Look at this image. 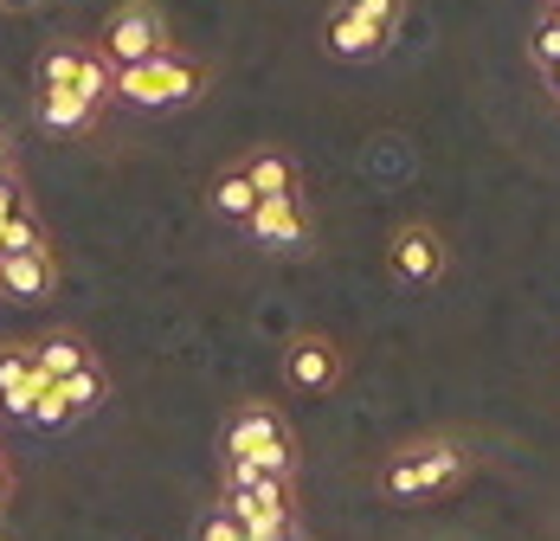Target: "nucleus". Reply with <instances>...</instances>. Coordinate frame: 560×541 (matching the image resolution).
<instances>
[{
  "instance_id": "nucleus-26",
  "label": "nucleus",
  "mask_w": 560,
  "mask_h": 541,
  "mask_svg": "<svg viewBox=\"0 0 560 541\" xmlns=\"http://www.w3.org/2000/svg\"><path fill=\"white\" fill-rule=\"evenodd\" d=\"M283 541H296V536H283Z\"/></svg>"
},
{
  "instance_id": "nucleus-18",
  "label": "nucleus",
  "mask_w": 560,
  "mask_h": 541,
  "mask_svg": "<svg viewBox=\"0 0 560 541\" xmlns=\"http://www.w3.org/2000/svg\"><path fill=\"white\" fill-rule=\"evenodd\" d=\"M71 419H78V413L58 400V387H46V393L33 400V413H26V426H39V433H58V426H71Z\"/></svg>"
},
{
  "instance_id": "nucleus-12",
  "label": "nucleus",
  "mask_w": 560,
  "mask_h": 541,
  "mask_svg": "<svg viewBox=\"0 0 560 541\" xmlns=\"http://www.w3.org/2000/svg\"><path fill=\"white\" fill-rule=\"evenodd\" d=\"M33 116L52 136H91L104 110L91 104V97H78V91H33Z\"/></svg>"
},
{
  "instance_id": "nucleus-24",
  "label": "nucleus",
  "mask_w": 560,
  "mask_h": 541,
  "mask_svg": "<svg viewBox=\"0 0 560 541\" xmlns=\"http://www.w3.org/2000/svg\"><path fill=\"white\" fill-rule=\"evenodd\" d=\"M0 7H7V13H33L39 0H0Z\"/></svg>"
},
{
  "instance_id": "nucleus-3",
  "label": "nucleus",
  "mask_w": 560,
  "mask_h": 541,
  "mask_svg": "<svg viewBox=\"0 0 560 541\" xmlns=\"http://www.w3.org/2000/svg\"><path fill=\"white\" fill-rule=\"evenodd\" d=\"M110 71H129V65H142V58L168 53V13L155 7V0H116L110 13H104V26H97V39H91Z\"/></svg>"
},
{
  "instance_id": "nucleus-10",
  "label": "nucleus",
  "mask_w": 560,
  "mask_h": 541,
  "mask_svg": "<svg viewBox=\"0 0 560 541\" xmlns=\"http://www.w3.org/2000/svg\"><path fill=\"white\" fill-rule=\"evenodd\" d=\"M245 226H252V239H258L265 252H296V245L310 239V219H303V200H296V194H265Z\"/></svg>"
},
{
  "instance_id": "nucleus-15",
  "label": "nucleus",
  "mask_w": 560,
  "mask_h": 541,
  "mask_svg": "<svg viewBox=\"0 0 560 541\" xmlns=\"http://www.w3.org/2000/svg\"><path fill=\"white\" fill-rule=\"evenodd\" d=\"M52 387H58V400H65L78 419H84V413H97V406L110 400V375H104L97 361H91V368H78V375H65V380H52Z\"/></svg>"
},
{
  "instance_id": "nucleus-5",
  "label": "nucleus",
  "mask_w": 560,
  "mask_h": 541,
  "mask_svg": "<svg viewBox=\"0 0 560 541\" xmlns=\"http://www.w3.org/2000/svg\"><path fill=\"white\" fill-rule=\"evenodd\" d=\"M110 65L97 46H84V39H52L39 65H33V91H78V97H91V104L104 110L110 104Z\"/></svg>"
},
{
  "instance_id": "nucleus-22",
  "label": "nucleus",
  "mask_w": 560,
  "mask_h": 541,
  "mask_svg": "<svg viewBox=\"0 0 560 541\" xmlns=\"http://www.w3.org/2000/svg\"><path fill=\"white\" fill-rule=\"evenodd\" d=\"M0 181H20L13 174V136H7V123H0Z\"/></svg>"
},
{
  "instance_id": "nucleus-23",
  "label": "nucleus",
  "mask_w": 560,
  "mask_h": 541,
  "mask_svg": "<svg viewBox=\"0 0 560 541\" xmlns=\"http://www.w3.org/2000/svg\"><path fill=\"white\" fill-rule=\"evenodd\" d=\"M541 78H548V91H555V104H560V65H548Z\"/></svg>"
},
{
  "instance_id": "nucleus-4",
  "label": "nucleus",
  "mask_w": 560,
  "mask_h": 541,
  "mask_svg": "<svg viewBox=\"0 0 560 541\" xmlns=\"http://www.w3.org/2000/svg\"><path fill=\"white\" fill-rule=\"evenodd\" d=\"M457 477H464V451H457L451 438L412 445V451H399L387 471H381V484H387L393 503H425V496H445Z\"/></svg>"
},
{
  "instance_id": "nucleus-1",
  "label": "nucleus",
  "mask_w": 560,
  "mask_h": 541,
  "mask_svg": "<svg viewBox=\"0 0 560 541\" xmlns=\"http://www.w3.org/2000/svg\"><path fill=\"white\" fill-rule=\"evenodd\" d=\"M406 33V0H336L323 20V53L341 65H374Z\"/></svg>"
},
{
  "instance_id": "nucleus-19",
  "label": "nucleus",
  "mask_w": 560,
  "mask_h": 541,
  "mask_svg": "<svg viewBox=\"0 0 560 541\" xmlns=\"http://www.w3.org/2000/svg\"><path fill=\"white\" fill-rule=\"evenodd\" d=\"M528 53H535V65H541V71H548V65H560V26H555V20H541V13H535Z\"/></svg>"
},
{
  "instance_id": "nucleus-14",
  "label": "nucleus",
  "mask_w": 560,
  "mask_h": 541,
  "mask_svg": "<svg viewBox=\"0 0 560 541\" xmlns=\"http://www.w3.org/2000/svg\"><path fill=\"white\" fill-rule=\"evenodd\" d=\"M238 174L258 187V200H265V194H296V168H290V156H278V149L245 156V162H238Z\"/></svg>"
},
{
  "instance_id": "nucleus-8",
  "label": "nucleus",
  "mask_w": 560,
  "mask_h": 541,
  "mask_svg": "<svg viewBox=\"0 0 560 541\" xmlns=\"http://www.w3.org/2000/svg\"><path fill=\"white\" fill-rule=\"evenodd\" d=\"M283 375L296 393H329L341 380V348L329 335H296L290 348H283Z\"/></svg>"
},
{
  "instance_id": "nucleus-11",
  "label": "nucleus",
  "mask_w": 560,
  "mask_h": 541,
  "mask_svg": "<svg viewBox=\"0 0 560 541\" xmlns=\"http://www.w3.org/2000/svg\"><path fill=\"white\" fill-rule=\"evenodd\" d=\"M52 284H58L52 245H39V252H7V258H0V297H13V303H39V297H52Z\"/></svg>"
},
{
  "instance_id": "nucleus-9",
  "label": "nucleus",
  "mask_w": 560,
  "mask_h": 541,
  "mask_svg": "<svg viewBox=\"0 0 560 541\" xmlns=\"http://www.w3.org/2000/svg\"><path fill=\"white\" fill-rule=\"evenodd\" d=\"M46 387L52 380L33 368V342H0V413L7 419H26Z\"/></svg>"
},
{
  "instance_id": "nucleus-2",
  "label": "nucleus",
  "mask_w": 560,
  "mask_h": 541,
  "mask_svg": "<svg viewBox=\"0 0 560 541\" xmlns=\"http://www.w3.org/2000/svg\"><path fill=\"white\" fill-rule=\"evenodd\" d=\"M207 65L194 53H180V46H168V53L142 58V65H129V71H116L110 78V97L129 110H180L194 104L200 91H207Z\"/></svg>"
},
{
  "instance_id": "nucleus-13",
  "label": "nucleus",
  "mask_w": 560,
  "mask_h": 541,
  "mask_svg": "<svg viewBox=\"0 0 560 541\" xmlns=\"http://www.w3.org/2000/svg\"><path fill=\"white\" fill-rule=\"evenodd\" d=\"M97 355L84 348V335H71V329H52V335H39L33 342V368L46 380H65V375H78V368H91Z\"/></svg>"
},
{
  "instance_id": "nucleus-6",
  "label": "nucleus",
  "mask_w": 560,
  "mask_h": 541,
  "mask_svg": "<svg viewBox=\"0 0 560 541\" xmlns=\"http://www.w3.org/2000/svg\"><path fill=\"white\" fill-rule=\"evenodd\" d=\"M225 458H252L258 471H271V477H290V433H283V419L265 406V400H252V406H238L232 419H225Z\"/></svg>"
},
{
  "instance_id": "nucleus-17",
  "label": "nucleus",
  "mask_w": 560,
  "mask_h": 541,
  "mask_svg": "<svg viewBox=\"0 0 560 541\" xmlns=\"http://www.w3.org/2000/svg\"><path fill=\"white\" fill-rule=\"evenodd\" d=\"M39 245H52V239H46V226H39L33 207H20V214L0 226V258H7V252H39Z\"/></svg>"
},
{
  "instance_id": "nucleus-20",
  "label": "nucleus",
  "mask_w": 560,
  "mask_h": 541,
  "mask_svg": "<svg viewBox=\"0 0 560 541\" xmlns=\"http://www.w3.org/2000/svg\"><path fill=\"white\" fill-rule=\"evenodd\" d=\"M200 541H245V529H238V516H232V509H213V516L200 522Z\"/></svg>"
},
{
  "instance_id": "nucleus-21",
  "label": "nucleus",
  "mask_w": 560,
  "mask_h": 541,
  "mask_svg": "<svg viewBox=\"0 0 560 541\" xmlns=\"http://www.w3.org/2000/svg\"><path fill=\"white\" fill-rule=\"evenodd\" d=\"M20 207H26V194H20V181H0V226H7V219L20 214Z\"/></svg>"
},
{
  "instance_id": "nucleus-16",
  "label": "nucleus",
  "mask_w": 560,
  "mask_h": 541,
  "mask_svg": "<svg viewBox=\"0 0 560 541\" xmlns=\"http://www.w3.org/2000/svg\"><path fill=\"white\" fill-rule=\"evenodd\" d=\"M252 207H258V187H252L238 168H225L220 181H213V214H220V219H238V226H245V219H252Z\"/></svg>"
},
{
  "instance_id": "nucleus-25",
  "label": "nucleus",
  "mask_w": 560,
  "mask_h": 541,
  "mask_svg": "<svg viewBox=\"0 0 560 541\" xmlns=\"http://www.w3.org/2000/svg\"><path fill=\"white\" fill-rule=\"evenodd\" d=\"M541 20H555L560 26V0H541Z\"/></svg>"
},
{
  "instance_id": "nucleus-7",
  "label": "nucleus",
  "mask_w": 560,
  "mask_h": 541,
  "mask_svg": "<svg viewBox=\"0 0 560 541\" xmlns=\"http://www.w3.org/2000/svg\"><path fill=\"white\" fill-rule=\"evenodd\" d=\"M387 258H393V277H399V284L425 290V284H439V277H445V239H439L425 219H406V226L393 232Z\"/></svg>"
}]
</instances>
